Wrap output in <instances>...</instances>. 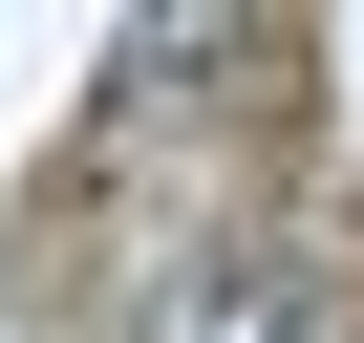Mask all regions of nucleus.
<instances>
[{
  "label": "nucleus",
  "instance_id": "nucleus-1",
  "mask_svg": "<svg viewBox=\"0 0 364 343\" xmlns=\"http://www.w3.org/2000/svg\"><path fill=\"white\" fill-rule=\"evenodd\" d=\"M193 343H321V279L300 258H215L193 279Z\"/></svg>",
  "mask_w": 364,
  "mask_h": 343
}]
</instances>
